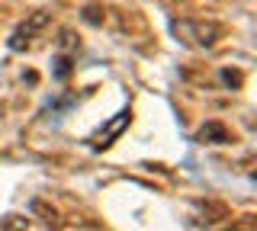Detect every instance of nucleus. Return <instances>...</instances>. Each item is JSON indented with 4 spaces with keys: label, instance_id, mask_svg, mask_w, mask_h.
I'll list each match as a JSON object with an SVG mask.
<instances>
[{
    "label": "nucleus",
    "instance_id": "nucleus-1",
    "mask_svg": "<svg viewBox=\"0 0 257 231\" xmlns=\"http://www.w3.org/2000/svg\"><path fill=\"white\" fill-rule=\"evenodd\" d=\"M128 119H132V113H128V109L116 113V119H109V122H106V129H100L96 135H90V148H93V151L109 148V145H112V138H119V135H122V129L128 125Z\"/></svg>",
    "mask_w": 257,
    "mask_h": 231
},
{
    "label": "nucleus",
    "instance_id": "nucleus-7",
    "mask_svg": "<svg viewBox=\"0 0 257 231\" xmlns=\"http://www.w3.org/2000/svg\"><path fill=\"white\" fill-rule=\"evenodd\" d=\"M222 81L228 84V87H238V84H241V74H231V71H222Z\"/></svg>",
    "mask_w": 257,
    "mask_h": 231
},
{
    "label": "nucleus",
    "instance_id": "nucleus-2",
    "mask_svg": "<svg viewBox=\"0 0 257 231\" xmlns=\"http://www.w3.org/2000/svg\"><path fill=\"white\" fill-rule=\"evenodd\" d=\"M45 26H48V13H45V10L32 13V17H29L26 23H20V29L13 33V39H10V49H13V52L26 49V45H29V39L36 36L39 29H45Z\"/></svg>",
    "mask_w": 257,
    "mask_h": 231
},
{
    "label": "nucleus",
    "instance_id": "nucleus-4",
    "mask_svg": "<svg viewBox=\"0 0 257 231\" xmlns=\"http://www.w3.org/2000/svg\"><path fill=\"white\" fill-rule=\"evenodd\" d=\"M58 81H68L71 74H74V55L71 52H61L58 58H55V71H52Z\"/></svg>",
    "mask_w": 257,
    "mask_h": 231
},
{
    "label": "nucleus",
    "instance_id": "nucleus-3",
    "mask_svg": "<svg viewBox=\"0 0 257 231\" xmlns=\"http://www.w3.org/2000/svg\"><path fill=\"white\" fill-rule=\"evenodd\" d=\"M196 141H203V145H228L231 135L222 122H206L203 129L196 132Z\"/></svg>",
    "mask_w": 257,
    "mask_h": 231
},
{
    "label": "nucleus",
    "instance_id": "nucleus-5",
    "mask_svg": "<svg viewBox=\"0 0 257 231\" xmlns=\"http://www.w3.org/2000/svg\"><path fill=\"white\" fill-rule=\"evenodd\" d=\"M26 228V218H20V215H7V218H0V231H23Z\"/></svg>",
    "mask_w": 257,
    "mask_h": 231
},
{
    "label": "nucleus",
    "instance_id": "nucleus-6",
    "mask_svg": "<svg viewBox=\"0 0 257 231\" xmlns=\"http://www.w3.org/2000/svg\"><path fill=\"white\" fill-rule=\"evenodd\" d=\"M71 49H77V39L71 33H61V52H71Z\"/></svg>",
    "mask_w": 257,
    "mask_h": 231
}]
</instances>
